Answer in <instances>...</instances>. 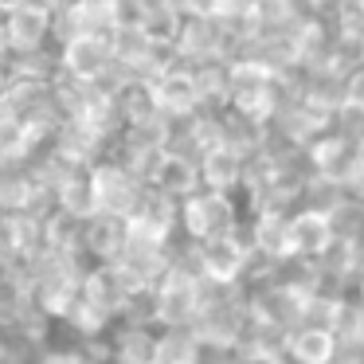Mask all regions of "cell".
Returning <instances> with one entry per match:
<instances>
[{
  "label": "cell",
  "instance_id": "1",
  "mask_svg": "<svg viewBox=\"0 0 364 364\" xmlns=\"http://www.w3.org/2000/svg\"><path fill=\"white\" fill-rule=\"evenodd\" d=\"M192 255V267L204 274L208 286L215 290H231V286L243 282L247 274V262H251V228H247V215L235 223L231 231L215 239H204V243H188Z\"/></svg>",
  "mask_w": 364,
  "mask_h": 364
},
{
  "label": "cell",
  "instance_id": "2",
  "mask_svg": "<svg viewBox=\"0 0 364 364\" xmlns=\"http://www.w3.org/2000/svg\"><path fill=\"white\" fill-rule=\"evenodd\" d=\"M239 220H243V208H239V196H231V192L196 188L176 200V239H184V243L215 239L231 231Z\"/></svg>",
  "mask_w": 364,
  "mask_h": 364
},
{
  "label": "cell",
  "instance_id": "3",
  "mask_svg": "<svg viewBox=\"0 0 364 364\" xmlns=\"http://www.w3.org/2000/svg\"><path fill=\"white\" fill-rule=\"evenodd\" d=\"M55 63L59 75L79 87H114L110 71H114V32H71L59 40L55 48Z\"/></svg>",
  "mask_w": 364,
  "mask_h": 364
},
{
  "label": "cell",
  "instance_id": "4",
  "mask_svg": "<svg viewBox=\"0 0 364 364\" xmlns=\"http://www.w3.org/2000/svg\"><path fill=\"white\" fill-rule=\"evenodd\" d=\"M87 181H90V196H95V212L98 215H118L126 220L137 208V200L145 196V181L118 161L114 153H102L87 165Z\"/></svg>",
  "mask_w": 364,
  "mask_h": 364
},
{
  "label": "cell",
  "instance_id": "5",
  "mask_svg": "<svg viewBox=\"0 0 364 364\" xmlns=\"http://www.w3.org/2000/svg\"><path fill=\"white\" fill-rule=\"evenodd\" d=\"M126 239L145 247H173L176 243V200L165 192L145 188V196L137 200V208L126 215Z\"/></svg>",
  "mask_w": 364,
  "mask_h": 364
},
{
  "label": "cell",
  "instance_id": "6",
  "mask_svg": "<svg viewBox=\"0 0 364 364\" xmlns=\"http://www.w3.org/2000/svg\"><path fill=\"white\" fill-rule=\"evenodd\" d=\"M360 141L364 137H353L345 129L329 126L325 134H317L314 141L306 145V161H309V173L325 184H345V176L353 173L356 157H360Z\"/></svg>",
  "mask_w": 364,
  "mask_h": 364
},
{
  "label": "cell",
  "instance_id": "7",
  "mask_svg": "<svg viewBox=\"0 0 364 364\" xmlns=\"http://www.w3.org/2000/svg\"><path fill=\"white\" fill-rule=\"evenodd\" d=\"M153 98H157V114L168 122H184L200 110V98H196V82H192V67L173 59L165 71H157L149 79Z\"/></svg>",
  "mask_w": 364,
  "mask_h": 364
},
{
  "label": "cell",
  "instance_id": "8",
  "mask_svg": "<svg viewBox=\"0 0 364 364\" xmlns=\"http://www.w3.org/2000/svg\"><path fill=\"white\" fill-rule=\"evenodd\" d=\"M337 243L333 235V223L329 212L321 204H294L290 208V259H321L329 247Z\"/></svg>",
  "mask_w": 364,
  "mask_h": 364
},
{
  "label": "cell",
  "instance_id": "9",
  "mask_svg": "<svg viewBox=\"0 0 364 364\" xmlns=\"http://www.w3.org/2000/svg\"><path fill=\"white\" fill-rule=\"evenodd\" d=\"M4 28H9L12 55L43 51V48L55 43V9H48L43 0H28L24 9H16V12L4 16Z\"/></svg>",
  "mask_w": 364,
  "mask_h": 364
},
{
  "label": "cell",
  "instance_id": "10",
  "mask_svg": "<svg viewBox=\"0 0 364 364\" xmlns=\"http://www.w3.org/2000/svg\"><path fill=\"white\" fill-rule=\"evenodd\" d=\"M247 228H251V251L259 259H270V262L290 259V208L247 212Z\"/></svg>",
  "mask_w": 364,
  "mask_h": 364
},
{
  "label": "cell",
  "instance_id": "11",
  "mask_svg": "<svg viewBox=\"0 0 364 364\" xmlns=\"http://www.w3.org/2000/svg\"><path fill=\"white\" fill-rule=\"evenodd\" d=\"M145 188L165 192V196H173V200L196 192L200 188V165H196V157H192L188 149H176V145L161 149V157H157V165H153Z\"/></svg>",
  "mask_w": 364,
  "mask_h": 364
},
{
  "label": "cell",
  "instance_id": "12",
  "mask_svg": "<svg viewBox=\"0 0 364 364\" xmlns=\"http://www.w3.org/2000/svg\"><path fill=\"white\" fill-rule=\"evenodd\" d=\"M153 341H157V325L149 321H114L106 333L110 345V364H153Z\"/></svg>",
  "mask_w": 364,
  "mask_h": 364
},
{
  "label": "cell",
  "instance_id": "13",
  "mask_svg": "<svg viewBox=\"0 0 364 364\" xmlns=\"http://www.w3.org/2000/svg\"><path fill=\"white\" fill-rule=\"evenodd\" d=\"M196 165H200V188H215V192H231V196H235L239 184H243L247 157L223 141V145H215V149L200 153Z\"/></svg>",
  "mask_w": 364,
  "mask_h": 364
},
{
  "label": "cell",
  "instance_id": "14",
  "mask_svg": "<svg viewBox=\"0 0 364 364\" xmlns=\"http://www.w3.org/2000/svg\"><path fill=\"white\" fill-rule=\"evenodd\" d=\"M122 243H126V223L118 220V215H90V220H82V262H114L122 251Z\"/></svg>",
  "mask_w": 364,
  "mask_h": 364
},
{
  "label": "cell",
  "instance_id": "15",
  "mask_svg": "<svg viewBox=\"0 0 364 364\" xmlns=\"http://www.w3.org/2000/svg\"><path fill=\"white\" fill-rule=\"evenodd\" d=\"M337 353V337L325 325H294L290 337H286V360L294 364H333Z\"/></svg>",
  "mask_w": 364,
  "mask_h": 364
},
{
  "label": "cell",
  "instance_id": "16",
  "mask_svg": "<svg viewBox=\"0 0 364 364\" xmlns=\"http://www.w3.org/2000/svg\"><path fill=\"white\" fill-rule=\"evenodd\" d=\"M204 345L192 333V325H157L153 341V364H200Z\"/></svg>",
  "mask_w": 364,
  "mask_h": 364
},
{
  "label": "cell",
  "instance_id": "17",
  "mask_svg": "<svg viewBox=\"0 0 364 364\" xmlns=\"http://www.w3.org/2000/svg\"><path fill=\"white\" fill-rule=\"evenodd\" d=\"M208 16L220 24H259V0H208Z\"/></svg>",
  "mask_w": 364,
  "mask_h": 364
},
{
  "label": "cell",
  "instance_id": "18",
  "mask_svg": "<svg viewBox=\"0 0 364 364\" xmlns=\"http://www.w3.org/2000/svg\"><path fill=\"white\" fill-rule=\"evenodd\" d=\"M345 106L364 114V63H356L353 71L345 75Z\"/></svg>",
  "mask_w": 364,
  "mask_h": 364
},
{
  "label": "cell",
  "instance_id": "19",
  "mask_svg": "<svg viewBox=\"0 0 364 364\" xmlns=\"http://www.w3.org/2000/svg\"><path fill=\"white\" fill-rule=\"evenodd\" d=\"M161 9H168L173 16H200L208 12V0H157Z\"/></svg>",
  "mask_w": 364,
  "mask_h": 364
},
{
  "label": "cell",
  "instance_id": "20",
  "mask_svg": "<svg viewBox=\"0 0 364 364\" xmlns=\"http://www.w3.org/2000/svg\"><path fill=\"white\" fill-rule=\"evenodd\" d=\"M298 4H301L306 12H329L333 4H337V0H298Z\"/></svg>",
  "mask_w": 364,
  "mask_h": 364
},
{
  "label": "cell",
  "instance_id": "21",
  "mask_svg": "<svg viewBox=\"0 0 364 364\" xmlns=\"http://www.w3.org/2000/svg\"><path fill=\"white\" fill-rule=\"evenodd\" d=\"M28 0H0V16H9V12H16V9H24Z\"/></svg>",
  "mask_w": 364,
  "mask_h": 364
},
{
  "label": "cell",
  "instance_id": "22",
  "mask_svg": "<svg viewBox=\"0 0 364 364\" xmlns=\"http://www.w3.org/2000/svg\"><path fill=\"white\" fill-rule=\"evenodd\" d=\"M353 59H356V63H364V32H360V40L353 43Z\"/></svg>",
  "mask_w": 364,
  "mask_h": 364
},
{
  "label": "cell",
  "instance_id": "23",
  "mask_svg": "<svg viewBox=\"0 0 364 364\" xmlns=\"http://www.w3.org/2000/svg\"><path fill=\"white\" fill-rule=\"evenodd\" d=\"M353 298H356V301H360V306H364V274H360V278H356V282H353Z\"/></svg>",
  "mask_w": 364,
  "mask_h": 364
},
{
  "label": "cell",
  "instance_id": "24",
  "mask_svg": "<svg viewBox=\"0 0 364 364\" xmlns=\"http://www.w3.org/2000/svg\"><path fill=\"white\" fill-rule=\"evenodd\" d=\"M356 364H364V356H360V360H356Z\"/></svg>",
  "mask_w": 364,
  "mask_h": 364
},
{
  "label": "cell",
  "instance_id": "25",
  "mask_svg": "<svg viewBox=\"0 0 364 364\" xmlns=\"http://www.w3.org/2000/svg\"><path fill=\"white\" fill-rule=\"evenodd\" d=\"M282 364H294V360H282Z\"/></svg>",
  "mask_w": 364,
  "mask_h": 364
}]
</instances>
